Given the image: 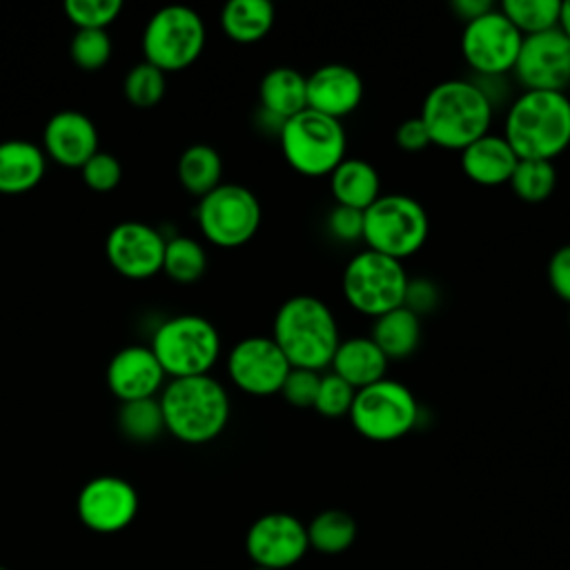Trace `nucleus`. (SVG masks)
Masks as SVG:
<instances>
[{"instance_id": "obj_1", "label": "nucleus", "mask_w": 570, "mask_h": 570, "mask_svg": "<svg viewBox=\"0 0 570 570\" xmlns=\"http://www.w3.org/2000/svg\"><path fill=\"white\" fill-rule=\"evenodd\" d=\"M272 338L292 367L323 372L341 343V330L325 301L312 294H296L276 309Z\"/></svg>"}, {"instance_id": "obj_2", "label": "nucleus", "mask_w": 570, "mask_h": 570, "mask_svg": "<svg viewBox=\"0 0 570 570\" xmlns=\"http://www.w3.org/2000/svg\"><path fill=\"white\" fill-rule=\"evenodd\" d=\"M158 403L165 432L189 445H203L220 436L232 414L229 394L212 374L169 379L158 394Z\"/></svg>"}, {"instance_id": "obj_3", "label": "nucleus", "mask_w": 570, "mask_h": 570, "mask_svg": "<svg viewBox=\"0 0 570 570\" xmlns=\"http://www.w3.org/2000/svg\"><path fill=\"white\" fill-rule=\"evenodd\" d=\"M503 138L519 160H554L570 147L566 91H521L505 111Z\"/></svg>"}, {"instance_id": "obj_4", "label": "nucleus", "mask_w": 570, "mask_h": 570, "mask_svg": "<svg viewBox=\"0 0 570 570\" xmlns=\"http://www.w3.org/2000/svg\"><path fill=\"white\" fill-rule=\"evenodd\" d=\"M419 118L432 145L461 151L490 131L494 107L474 80L450 78L425 94Z\"/></svg>"}, {"instance_id": "obj_5", "label": "nucleus", "mask_w": 570, "mask_h": 570, "mask_svg": "<svg viewBox=\"0 0 570 570\" xmlns=\"http://www.w3.org/2000/svg\"><path fill=\"white\" fill-rule=\"evenodd\" d=\"M165 376L187 379L209 374L220 358V334L200 314H178L165 318L149 343Z\"/></svg>"}, {"instance_id": "obj_6", "label": "nucleus", "mask_w": 570, "mask_h": 570, "mask_svg": "<svg viewBox=\"0 0 570 570\" xmlns=\"http://www.w3.org/2000/svg\"><path fill=\"white\" fill-rule=\"evenodd\" d=\"M278 142L285 163L301 176H330L347 158V131L341 120L312 109L287 118L281 125Z\"/></svg>"}, {"instance_id": "obj_7", "label": "nucleus", "mask_w": 570, "mask_h": 570, "mask_svg": "<svg viewBox=\"0 0 570 570\" xmlns=\"http://www.w3.org/2000/svg\"><path fill=\"white\" fill-rule=\"evenodd\" d=\"M430 234L425 207L407 194H381L363 212L365 249L405 261L421 252Z\"/></svg>"}, {"instance_id": "obj_8", "label": "nucleus", "mask_w": 570, "mask_h": 570, "mask_svg": "<svg viewBox=\"0 0 570 570\" xmlns=\"http://www.w3.org/2000/svg\"><path fill=\"white\" fill-rule=\"evenodd\" d=\"M407 281L410 276L401 261L363 249L345 263L341 289L354 312L374 321L403 305Z\"/></svg>"}, {"instance_id": "obj_9", "label": "nucleus", "mask_w": 570, "mask_h": 570, "mask_svg": "<svg viewBox=\"0 0 570 570\" xmlns=\"http://www.w3.org/2000/svg\"><path fill=\"white\" fill-rule=\"evenodd\" d=\"M419 401L414 392L394 379H381L367 387L356 390L350 423L367 441L390 443L410 434L419 423Z\"/></svg>"}, {"instance_id": "obj_10", "label": "nucleus", "mask_w": 570, "mask_h": 570, "mask_svg": "<svg viewBox=\"0 0 570 570\" xmlns=\"http://www.w3.org/2000/svg\"><path fill=\"white\" fill-rule=\"evenodd\" d=\"M207 29L198 11L185 4H169L151 13L142 29L145 60L163 73L187 69L205 49Z\"/></svg>"}, {"instance_id": "obj_11", "label": "nucleus", "mask_w": 570, "mask_h": 570, "mask_svg": "<svg viewBox=\"0 0 570 570\" xmlns=\"http://www.w3.org/2000/svg\"><path fill=\"white\" fill-rule=\"evenodd\" d=\"M196 223L200 234L216 247H240L249 243L263 218L258 196L238 183H220L198 198Z\"/></svg>"}, {"instance_id": "obj_12", "label": "nucleus", "mask_w": 570, "mask_h": 570, "mask_svg": "<svg viewBox=\"0 0 570 570\" xmlns=\"http://www.w3.org/2000/svg\"><path fill=\"white\" fill-rule=\"evenodd\" d=\"M523 36L494 7L481 18L463 24L461 56L474 78H503L512 73Z\"/></svg>"}, {"instance_id": "obj_13", "label": "nucleus", "mask_w": 570, "mask_h": 570, "mask_svg": "<svg viewBox=\"0 0 570 570\" xmlns=\"http://www.w3.org/2000/svg\"><path fill=\"white\" fill-rule=\"evenodd\" d=\"M227 376L249 396H274L281 392L292 365L272 336H245L227 352Z\"/></svg>"}, {"instance_id": "obj_14", "label": "nucleus", "mask_w": 570, "mask_h": 570, "mask_svg": "<svg viewBox=\"0 0 570 570\" xmlns=\"http://www.w3.org/2000/svg\"><path fill=\"white\" fill-rule=\"evenodd\" d=\"M136 488L116 474H100L89 479L76 499L80 523L98 534H116L131 525L138 514Z\"/></svg>"}, {"instance_id": "obj_15", "label": "nucleus", "mask_w": 570, "mask_h": 570, "mask_svg": "<svg viewBox=\"0 0 570 570\" xmlns=\"http://www.w3.org/2000/svg\"><path fill=\"white\" fill-rule=\"evenodd\" d=\"M512 73L523 91H563L570 85V40L559 29L525 36Z\"/></svg>"}, {"instance_id": "obj_16", "label": "nucleus", "mask_w": 570, "mask_h": 570, "mask_svg": "<svg viewBox=\"0 0 570 570\" xmlns=\"http://www.w3.org/2000/svg\"><path fill=\"white\" fill-rule=\"evenodd\" d=\"M307 530L294 514L267 512L258 517L245 537V550L254 566L285 570L307 552Z\"/></svg>"}, {"instance_id": "obj_17", "label": "nucleus", "mask_w": 570, "mask_h": 570, "mask_svg": "<svg viewBox=\"0 0 570 570\" xmlns=\"http://www.w3.org/2000/svg\"><path fill=\"white\" fill-rule=\"evenodd\" d=\"M167 238L140 220H122L111 227L105 240L109 265L125 278L142 281L163 269Z\"/></svg>"}, {"instance_id": "obj_18", "label": "nucleus", "mask_w": 570, "mask_h": 570, "mask_svg": "<svg viewBox=\"0 0 570 570\" xmlns=\"http://www.w3.org/2000/svg\"><path fill=\"white\" fill-rule=\"evenodd\" d=\"M165 379L149 345H127L107 363V385L120 403L158 396Z\"/></svg>"}, {"instance_id": "obj_19", "label": "nucleus", "mask_w": 570, "mask_h": 570, "mask_svg": "<svg viewBox=\"0 0 570 570\" xmlns=\"http://www.w3.org/2000/svg\"><path fill=\"white\" fill-rule=\"evenodd\" d=\"M365 96L361 73L341 62H330L307 76V109L343 120L354 114Z\"/></svg>"}, {"instance_id": "obj_20", "label": "nucleus", "mask_w": 570, "mask_h": 570, "mask_svg": "<svg viewBox=\"0 0 570 570\" xmlns=\"http://www.w3.org/2000/svg\"><path fill=\"white\" fill-rule=\"evenodd\" d=\"M42 151L62 167L80 169L98 151V129L78 109L56 111L42 129Z\"/></svg>"}, {"instance_id": "obj_21", "label": "nucleus", "mask_w": 570, "mask_h": 570, "mask_svg": "<svg viewBox=\"0 0 570 570\" xmlns=\"http://www.w3.org/2000/svg\"><path fill=\"white\" fill-rule=\"evenodd\" d=\"M459 154H461V171L465 174V178H470L474 185H481V187L508 185L519 163V156L508 145L503 134H492V131L470 142Z\"/></svg>"}, {"instance_id": "obj_22", "label": "nucleus", "mask_w": 570, "mask_h": 570, "mask_svg": "<svg viewBox=\"0 0 570 570\" xmlns=\"http://www.w3.org/2000/svg\"><path fill=\"white\" fill-rule=\"evenodd\" d=\"M387 367H390L387 356L379 350V345L370 336H361V334L341 338L330 363V372L343 379L354 390L367 387L385 379Z\"/></svg>"}, {"instance_id": "obj_23", "label": "nucleus", "mask_w": 570, "mask_h": 570, "mask_svg": "<svg viewBox=\"0 0 570 570\" xmlns=\"http://www.w3.org/2000/svg\"><path fill=\"white\" fill-rule=\"evenodd\" d=\"M261 114L285 122L307 109V76L294 67L269 69L258 85Z\"/></svg>"}, {"instance_id": "obj_24", "label": "nucleus", "mask_w": 570, "mask_h": 570, "mask_svg": "<svg viewBox=\"0 0 570 570\" xmlns=\"http://www.w3.org/2000/svg\"><path fill=\"white\" fill-rule=\"evenodd\" d=\"M47 169L42 147L24 138L0 142V194H24L33 189Z\"/></svg>"}, {"instance_id": "obj_25", "label": "nucleus", "mask_w": 570, "mask_h": 570, "mask_svg": "<svg viewBox=\"0 0 570 570\" xmlns=\"http://www.w3.org/2000/svg\"><path fill=\"white\" fill-rule=\"evenodd\" d=\"M334 205L365 212L381 196V176L365 158H343L330 174Z\"/></svg>"}, {"instance_id": "obj_26", "label": "nucleus", "mask_w": 570, "mask_h": 570, "mask_svg": "<svg viewBox=\"0 0 570 570\" xmlns=\"http://www.w3.org/2000/svg\"><path fill=\"white\" fill-rule=\"evenodd\" d=\"M421 316H416L405 305L381 314L372 321L370 338L387 356V361L410 358L421 343Z\"/></svg>"}, {"instance_id": "obj_27", "label": "nucleus", "mask_w": 570, "mask_h": 570, "mask_svg": "<svg viewBox=\"0 0 570 570\" xmlns=\"http://www.w3.org/2000/svg\"><path fill=\"white\" fill-rule=\"evenodd\" d=\"M274 22L276 11L269 0H229L220 11L223 33L238 45L261 42Z\"/></svg>"}, {"instance_id": "obj_28", "label": "nucleus", "mask_w": 570, "mask_h": 570, "mask_svg": "<svg viewBox=\"0 0 570 570\" xmlns=\"http://www.w3.org/2000/svg\"><path fill=\"white\" fill-rule=\"evenodd\" d=\"M178 183L196 198H203L223 183V158L207 142L189 145L176 165Z\"/></svg>"}, {"instance_id": "obj_29", "label": "nucleus", "mask_w": 570, "mask_h": 570, "mask_svg": "<svg viewBox=\"0 0 570 570\" xmlns=\"http://www.w3.org/2000/svg\"><path fill=\"white\" fill-rule=\"evenodd\" d=\"M307 543L309 548L323 554L345 552L356 539V521L350 512L330 508L318 512L307 525Z\"/></svg>"}, {"instance_id": "obj_30", "label": "nucleus", "mask_w": 570, "mask_h": 570, "mask_svg": "<svg viewBox=\"0 0 570 570\" xmlns=\"http://www.w3.org/2000/svg\"><path fill=\"white\" fill-rule=\"evenodd\" d=\"M207 269V252L205 247L191 236H171L165 243L163 256V272L180 283L189 285L196 283Z\"/></svg>"}, {"instance_id": "obj_31", "label": "nucleus", "mask_w": 570, "mask_h": 570, "mask_svg": "<svg viewBox=\"0 0 570 570\" xmlns=\"http://www.w3.org/2000/svg\"><path fill=\"white\" fill-rule=\"evenodd\" d=\"M118 430L134 443H149L165 432L163 410L158 396L120 403L116 414Z\"/></svg>"}, {"instance_id": "obj_32", "label": "nucleus", "mask_w": 570, "mask_h": 570, "mask_svg": "<svg viewBox=\"0 0 570 570\" xmlns=\"http://www.w3.org/2000/svg\"><path fill=\"white\" fill-rule=\"evenodd\" d=\"M499 11L525 36L557 29L561 2L559 0H503Z\"/></svg>"}, {"instance_id": "obj_33", "label": "nucleus", "mask_w": 570, "mask_h": 570, "mask_svg": "<svg viewBox=\"0 0 570 570\" xmlns=\"http://www.w3.org/2000/svg\"><path fill=\"white\" fill-rule=\"evenodd\" d=\"M510 189L523 203H543L552 196L557 187V169L550 160H519L512 178Z\"/></svg>"}, {"instance_id": "obj_34", "label": "nucleus", "mask_w": 570, "mask_h": 570, "mask_svg": "<svg viewBox=\"0 0 570 570\" xmlns=\"http://www.w3.org/2000/svg\"><path fill=\"white\" fill-rule=\"evenodd\" d=\"M165 89H167V80H165V73L154 67L151 62L142 60L138 65H134L127 76H125V82H122V94L125 98L138 107V109H149V107H156L163 96H165Z\"/></svg>"}, {"instance_id": "obj_35", "label": "nucleus", "mask_w": 570, "mask_h": 570, "mask_svg": "<svg viewBox=\"0 0 570 570\" xmlns=\"http://www.w3.org/2000/svg\"><path fill=\"white\" fill-rule=\"evenodd\" d=\"M111 38L105 29H78L69 42V56L76 67L96 71L111 58Z\"/></svg>"}, {"instance_id": "obj_36", "label": "nucleus", "mask_w": 570, "mask_h": 570, "mask_svg": "<svg viewBox=\"0 0 570 570\" xmlns=\"http://www.w3.org/2000/svg\"><path fill=\"white\" fill-rule=\"evenodd\" d=\"M122 11L120 0H67L65 16L76 29H105Z\"/></svg>"}, {"instance_id": "obj_37", "label": "nucleus", "mask_w": 570, "mask_h": 570, "mask_svg": "<svg viewBox=\"0 0 570 570\" xmlns=\"http://www.w3.org/2000/svg\"><path fill=\"white\" fill-rule=\"evenodd\" d=\"M354 394L356 390L347 385L343 379H338L336 374L332 372L321 374V383H318V392L312 410H316L325 419H343L350 414Z\"/></svg>"}, {"instance_id": "obj_38", "label": "nucleus", "mask_w": 570, "mask_h": 570, "mask_svg": "<svg viewBox=\"0 0 570 570\" xmlns=\"http://www.w3.org/2000/svg\"><path fill=\"white\" fill-rule=\"evenodd\" d=\"M82 183L94 191H111L122 178V165L114 154L96 151L82 167Z\"/></svg>"}, {"instance_id": "obj_39", "label": "nucleus", "mask_w": 570, "mask_h": 570, "mask_svg": "<svg viewBox=\"0 0 570 570\" xmlns=\"http://www.w3.org/2000/svg\"><path fill=\"white\" fill-rule=\"evenodd\" d=\"M321 374L323 372H314V370H303V367H292L289 374L285 376V383L281 387V396L294 405V407H314L316 401V392H318V383H321Z\"/></svg>"}, {"instance_id": "obj_40", "label": "nucleus", "mask_w": 570, "mask_h": 570, "mask_svg": "<svg viewBox=\"0 0 570 570\" xmlns=\"http://www.w3.org/2000/svg\"><path fill=\"white\" fill-rule=\"evenodd\" d=\"M327 232L338 243H356L363 240V212L334 205L327 212Z\"/></svg>"}, {"instance_id": "obj_41", "label": "nucleus", "mask_w": 570, "mask_h": 570, "mask_svg": "<svg viewBox=\"0 0 570 570\" xmlns=\"http://www.w3.org/2000/svg\"><path fill=\"white\" fill-rule=\"evenodd\" d=\"M548 285L557 298L570 305V243L552 252L548 261Z\"/></svg>"}, {"instance_id": "obj_42", "label": "nucleus", "mask_w": 570, "mask_h": 570, "mask_svg": "<svg viewBox=\"0 0 570 570\" xmlns=\"http://www.w3.org/2000/svg\"><path fill=\"white\" fill-rule=\"evenodd\" d=\"M403 305L412 309L416 316H423L432 312L439 305V287L430 278H410L407 289H405V301Z\"/></svg>"}, {"instance_id": "obj_43", "label": "nucleus", "mask_w": 570, "mask_h": 570, "mask_svg": "<svg viewBox=\"0 0 570 570\" xmlns=\"http://www.w3.org/2000/svg\"><path fill=\"white\" fill-rule=\"evenodd\" d=\"M394 142L403 149V151H423L425 147L432 145L430 134L423 125V120L419 116L405 118L396 131H394Z\"/></svg>"}, {"instance_id": "obj_44", "label": "nucleus", "mask_w": 570, "mask_h": 570, "mask_svg": "<svg viewBox=\"0 0 570 570\" xmlns=\"http://www.w3.org/2000/svg\"><path fill=\"white\" fill-rule=\"evenodd\" d=\"M450 9L459 16V20H463V24L481 18L483 13L492 11L494 4L490 0H452Z\"/></svg>"}, {"instance_id": "obj_45", "label": "nucleus", "mask_w": 570, "mask_h": 570, "mask_svg": "<svg viewBox=\"0 0 570 570\" xmlns=\"http://www.w3.org/2000/svg\"><path fill=\"white\" fill-rule=\"evenodd\" d=\"M557 29L570 40V0L561 2V11H559V22Z\"/></svg>"}, {"instance_id": "obj_46", "label": "nucleus", "mask_w": 570, "mask_h": 570, "mask_svg": "<svg viewBox=\"0 0 570 570\" xmlns=\"http://www.w3.org/2000/svg\"><path fill=\"white\" fill-rule=\"evenodd\" d=\"M254 570H269V568H261V566H254Z\"/></svg>"}, {"instance_id": "obj_47", "label": "nucleus", "mask_w": 570, "mask_h": 570, "mask_svg": "<svg viewBox=\"0 0 570 570\" xmlns=\"http://www.w3.org/2000/svg\"><path fill=\"white\" fill-rule=\"evenodd\" d=\"M0 570H7V568H4V566H0Z\"/></svg>"}, {"instance_id": "obj_48", "label": "nucleus", "mask_w": 570, "mask_h": 570, "mask_svg": "<svg viewBox=\"0 0 570 570\" xmlns=\"http://www.w3.org/2000/svg\"><path fill=\"white\" fill-rule=\"evenodd\" d=\"M568 323H570V316H568Z\"/></svg>"}]
</instances>
